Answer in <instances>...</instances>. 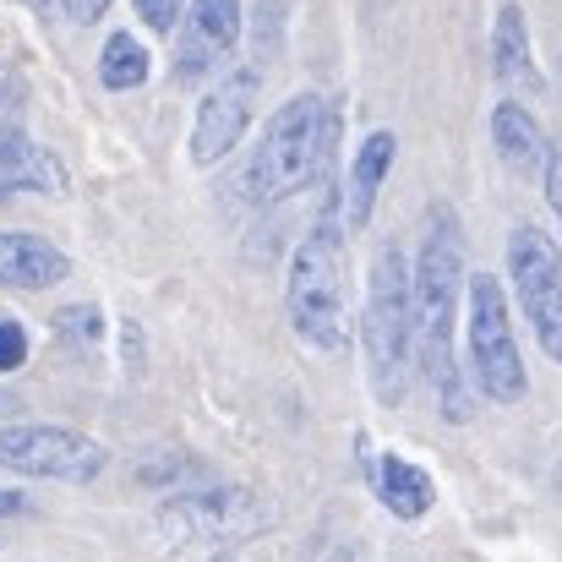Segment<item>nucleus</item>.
Here are the masks:
<instances>
[{
	"label": "nucleus",
	"mask_w": 562,
	"mask_h": 562,
	"mask_svg": "<svg viewBox=\"0 0 562 562\" xmlns=\"http://www.w3.org/2000/svg\"><path fill=\"white\" fill-rule=\"evenodd\" d=\"M251 49H257V66H268L284 49V0H257V11H251Z\"/></svg>",
	"instance_id": "6ab92c4d"
},
{
	"label": "nucleus",
	"mask_w": 562,
	"mask_h": 562,
	"mask_svg": "<svg viewBox=\"0 0 562 562\" xmlns=\"http://www.w3.org/2000/svg\"><path fill=\"white\" fill-rule=\"evenodd\" d=\"M393 159H398V137L387 126H376V132L361 137V148L350 159V176H345V224H350V235L372 224L376 196H382L387 176H393Z\"/></svg>",
	"instance_id": "4468645a"
},
{
	"label": "nucleus",
	"mask_w": 562,
	"mask_h": 562,
	"mask_svg": "<svg viewBox=\"0 0 562 562\" xmlns=\"http://www.w3.org/2000/svg\"><path fill=\"white\" fill-rule=\"evenodd\" d=\"M196 475H202V464H196L191 453H176V448L148 453V459L137 464V481H143V486H170V481H196Z\"/></svg>",
	"instance_id": "aec40b11"
},
{
	"label": "nucleus",
	"mask_w": 562,
	"mask_h": 562,
	"mask_svg": "<svg viewBox=\"0 0 562 562\" xmlns=\"http://www.w3.org/2000/svg\"><path fill=\"white\" fill-rule=\"evenodd\" d=\"M541 187H547V202H552V213H558V224H562V143H552V154H547Z\"/></svg>",
	"instance_id": "5701e85b"
},
{
	"label": "nucleus",
	"mask_w": 562,
	"mask_h": 562,
	"mask_svg": "<svg viewBox=\"0 0 562 562\" xmlns=\"http://www.w3.org/2000/svg\"><path fill=\"white\" fill-rule=\"evenodd\" d=\"M66 191V165L16 126H0V202L5 196H55Z\"/></svg>",
	"instance_id": "ddd939ff"
},
{
	"label": "nucleus",
	"mask_w": 562,
	"mask_h": 562,
	"mask_svg": "<svg viewBox=\"0 0 562 562\" xmlns=\"http://www.w3.org/2000/svg\"><path fill=\"white\" fill-rule=\"evenodd\" d=\"M492 77L503 88H525V93L547 88L541 60H536V38H530V16L514 0H503L492 16Z\"/></svg>",
	"instance_id": "dca6fc26"
},
{
	"label": "nucleus",
	"mask_w": 562,
	"mask_h": 562,
	"mask_svg": "<svg viewBox=\"0 0 562 562\" xmlns=\"http://www.w3.org/2000/svg\"><path fill=\"white\" fill-rule=\"evenodd\" d=\"M492 148H497V159H503L514 176L541 181L547 154H552V137H547V126L536 121V110H530L525 99H497V104H492Z\"/></svg>",
	"instance_id": "f8f14e48"
},
{
	"label": "nucleus",
	"mask_w": 562,
	"mask_h": 562,
	"mask_svg": "<svg viewBox=\"0 0 562 562\" xmlns=\"http://www.w3.org/2000/svg\"><path fill=\"white\" fill-rule=\"evenodd\" d=\"M508 284L514 301L525 306V323L547 361L562 367V240L541 224H514L508 229Z\"/></svg>",
	"instance_id": "0eeeda50"
},
{
	"label": "nucleus",
	"mask_w": 562,
	"mask_h": 562,
	"mask_svg": "<svg viewBox=\"0 0 562 562\" xmlns=\"http://www.w3.org/2000/svg\"><path fill=\"white\" fill-rule=\"evenodd\" d=\"M464 372L470 387L492 404H519L530 393V372H525V350L514 334V301L503 290L497 273H470L464 284Z\"/></svg>",
	"instance_id": "39448f33"
},
{
	"label": "nucleus",
	"mask_w": 562,
	"mask_h": 562,
	"mask_svg": "<svg viewBox=\"0 0 562 562\" xmlns=\"http://www.w3.org/2000/svg\"><path fill=\"white\" fill-rule=\"evenodd\" d=\"M257 82H262V66H235L196 99V115H191V165L196 170H213L240 148V137L251 132V115H257Z\"/></svg>",
	"instance_id": "6e6552de"
},
{
	"label": "nucleus",
	"mask_w": 562,
	"mask_h": 562,
	"mask_svg": "<svg viewBox=\"0 0 562 562\" xmlns=\"http://www.w3.org/2000/svg\"><path fill=\"white\" fill-rule=\"evenodd\" d=\"M33 356V339H27V323L22 317H0V376L22 372Z\"/></svg>",
	"instance_id": "412c9836"
},
{
	"label": "nucleus",
	"mask_w": 562,
	"mask_h": 562,
	"mask_svg": "<svg viewBox=\"0 0 562 562\" xmlns=\"http://www.w3.org/2000/svg\"><path fill=\"white\" fill-rule=\"evenodd\" d=\"M257 514L251 492L240 486H202V492H181L159 508V530L176 541H224L235 530H246Z\"/></svg>",
	"instance_id": "9d476101"
},
{
	"label": "nucleus",
	"mask_w": 562,
	"mask_h": 562,
	"mask_svg": "<svg viewBox=\"0 0 562 562\" xmlns=\"http://www.w3.org/2000/svg\"><path fill=\"white\" fill-rule=\"evenodd\" d=\"M49 328H55V339H66L71 350H93V345L104 339V312L88 306V301H77V306H55Z\"/></svg>",
	"instance_id": "a211bd4d"
},
{
	"label": "nucleus",
	"mask_w": 562,
	"mask_h": 562,
	"mask_svg": "<svg viewBox=\"0 0 562 562\" xmlns=\"http://www.w3.org/2000/svg\"><path fill=\"white\" fill-rule=\"evenodd\" d=\"M110 5H115V0H60V11H66L77 27H93V22H99Z\"/></svg>",
	"instance_id": "b1692460"
},
{
	"label": "nucleus",
	"mask_w": 562,
	"mask_h": 562,
	"mask_svg": "<svg viewBox=\"0 0 562 562\" xmlns=\"http://www.w3.org/2000/svg\"><path fill=\"white\" fill-rule=\"evenodd\" d=\"M0 99H5V82H0Z\"/></svg>",
	"instance_id": "bb28decb"
},
{
	"label": "nucleus",
	"mask_w": 562,
	"mask_h": 562,
	"mask_svg": "<svg viewBox=\"0 0 562 562\" xmlns=\"http://www.w3.org/2000/svg\"><path fill=\"white\" fill-rule=\"evenodd\" d=\"M334 148H339V104L323 93H290L262 121L251 159L240 170V191L257 207H279L328 176Z\"/></svg>",
	"instance_id": "f03ea898"
},
{
	"label": "nucleus",
	"mask_w": 562,
	"mask_h": 562,
	"mask_svg": "<svg viewBox=\"0 0 562 562\" xmlns=\"http://www.w3.org/2000/svg\"><path fill=\"white\" fill-rule=\"evenodd\" d=\"M246 38V5L240 0H191L176 27V82L213 77Z\"/></svg>",
	"instance_id": "1a4fd4ad"
},
{
	"label": "nucleus",
	"mask_w": 562,
	"mask_h": 562,
	"mask_svg": "<svg viewBox=\"0 0 562 562\" xmlns=\"http://www.w3.org/2000/svg\"><path fill=\"white\" fill-rule=\"evenodd\" d=\"M187 5L191 0H132V11H137V22L148 33H176L181 16H187Z\"/></svg>",
	"instance_id": "4be33fe9"
},
{
	"label": "nucleus",
	"mask_w": 562,
	"mask_h": 562,
	"mask_svg": "<svg viewBox=\"0 0 562 562\" xmlns=\"http://www.w3.org/2000/svg\"><path fill=\"white\" fill-rule=\"evenodd\" d=\"M71 279V257L33 229H0V290H55Z\"/></svg>",
	"instance_id": "9b49d317"
},
{
	"label": "nucleus",
	"mask_w": 562,
	"mask_h": 562,
	"mask_svg": "<svg viewBox=\"0 0 562 562\" xmlns=\"http://www.w3.org/2000/svg\"><path fill=\"white\" fill-rule=\"evenodd\" d=\"M33 503H27V492H0V525L5 519H16V514H27Z\"/></svg>",
	"instance_id": "393cba45"
},
{
	"label": "nucleus",
	"mask_w": 562,
	"mask_h": 562,
	"mask_svg": "<svg viewBox=\"0 0 562 562\" xmlns=\"http://www.w3.org/2000/svg\"><path fill=\"white\" fill-rule=\"evenodd\" d=\"M5 409H16V398H11V393L0 387V415H5Z\"/></svg>",
	"instance_id": "a878e982"
},
{
	"label": "nucleus",
	"mask_w": 562,
	"mask_h": 562,
	"mask_svg": "<svg viewBox=\"0 0 562 562\" xmlns=\"http://www.w3.org/2000/svg\"><path fill=\"white\" fill-rule=\"evenodd\" d=\"M367 486H372L376 503L393 519H404V525H420L431 514V503H437V481L404 453H376L367 464Z\"/></svg>",
	"instance_id": "2eb2a0df"
},
{
	"label": "nucleus",
	"mask_w": 562,
	"mask_h": 562,
	"mask_svg": "<svg viewBox=\"0 0 562 562\" xmlns=\"http://www.w3.org/2000/svg\"><path fill=\"white\" fill-rule=\"evenodd\" d=\"M148 77H154V49L132 27L110 33L104 49H99V82L110 93H137V88H148Z\"/></svg>",
	"instance_id": "f3484780"
},
{
	"label": "nucleus",
	"mask_w": 562,
	"mask_h": 562,
	"mask_svg": "<svg viewBox=\"0 0 562 562\" xmlns=\"http://www.w3.org/2000/svg\"><path fill=\"white\" fill-rule=\"evenodd\" d=\"M464 229L453 202H431L420 224V251L409 262V290H415V367L426 372L442 415L453 426L470 420V404L481 398L464 372L459 350V306H464Z\"/></svg>",
	"instance_id": "f257e3e1"
},
{
	"label": "nucleus",
	"mask_w": 562,
	"mask_h": 562,
	"mask_svg": "<svg viewBox=\"0 0 562 562\" xmlns=\"http://www.w3.org/2000/svg\"><path fill=\"white\" fill-rule=\"evenodd\" d=\"M345 191H328L317 224L290 251L284 268V312L301 345L312 350H345L350 345V301H345Z\"/></svg>",
	"instance_id": "7ed1b4c3"
},
{
	"label": "nucleus",
	"mask_w": 562,
	"mask_h": 562,
	"mask_svg": "<svg viewBox=\"0 0 562 562\" xmlns=\"http://www.w3.org/2000/svg\"><path fill=\"white\" fill-rule=\"evenodd\" d=\"M361 356L372 376V398L382 409H398L409 398V372H415V290H409V257L398 246H382L367 273Z\"/></svg>",
	"instance_id": "20e7f679"
},
{
	"label": "nucleus",
	"mask_w": 562,
	"mask_h": 562,
	"mask_svg": "<svg viewBox=\"0 0 562 562\" xmlns=\"http://www.w3.org/2000/svg\"><path fill=\"white\" fill-rule=\"evenodd\" d=\"M0 470H16L27 481L88 486L110 470V448L99 437L55 426V420H11V426H0Z\"/></svg>",
	"instance_id": "423d86ee"
}]
</instances>
